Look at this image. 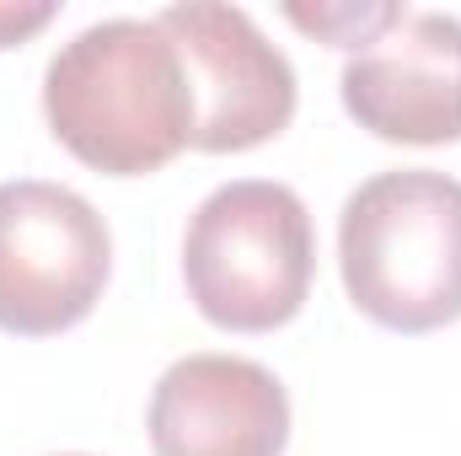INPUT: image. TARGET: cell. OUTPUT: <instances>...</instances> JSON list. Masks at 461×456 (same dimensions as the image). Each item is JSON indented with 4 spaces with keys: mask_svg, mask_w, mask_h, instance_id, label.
Here are the masks:
<instances>
[{
    "mask_svg": "<svg viewBox=\"0 0 461 456\" xmlns=\"http://www.w3.org/2000/svg\"><path fill=\"white\" fill-rule=\"evenodd\" d=\"M54 11H59L54 0H0V49H11V43L32 38L38 27H49Z\"/></svg>",
    "mask_w": 461,
    "mask_h": 456,
    "instance_id": "obj_9",
    "label": "cell"
},
{
    "mask_svg": "<svg viewBox=\"0 0 461 456\" xmlns=\"http://www.w3.org/2000/svg\"><path fill=\"white\" fill-rule=\"evenodd\" d=\"M317 274V236L295 188L241 178L215 188L183 236V279L194 306L226 333L285 328Z\"/></svg>",
    "mask_w": 461,
    "mask_h": 456,
    "instance_id": "obj_3",
    "label": "cell"
},
{
    "mask_svg": "<svg viewBox=\"0 0 461 456\" xmlns=\"http://www.w3.org/2000/svg\"><path fill=\"white\" fill-rule=\"evenodd\" d=\"M290 441V397L279 376L241 354H188L150 392L156 456H279Z\"/></svg>",
    "mask_w": 461,
    "mask_h": 456,
    "instance_id": "obj_7",
    "label": "cell"
},
{
    "mask_svg": "<svg viewBox=\"0 0 461 456\" xmlns=\"http://www.w3.org/2000/svg\"><path fill=\"white\" fill-rule=\"evenodd\" d=\"M65 456H81V451H65Z\"/></svg>",
    "mask_w": 461,
    "mask_h": 456,
    "instance_id": "obj_10",
    "label": "cell"
},
{
    "mask_svg": "<svg viewBox=\"0 0 461 456\" xmlns=\"http://www.w3.org/2000/svg\"><path fill=\"white\" fill-rule=\"evenodd\" d=\"M43 114L76 161L108 178H145L194 145L199 103L177 43L156 22L108 16L49 59Z\"/></svg>",
    "mask_w": 461,
    "mask_h": 456,
    "instance_id": "obj_1",
    "label": "cell"
},
{
    "mask_svg": "<svg viewBox=\"0 0 461 456\" xmlns=\"http://www.w3.org/2000/svg\"><path fill=\"white\" fill-rule=\"evenodd\" d=\"M408 5H285V16L295 22V27H306V32H317V38H328V43H339V49H365L375 32H386L397 16H402Z\"/></svg>",
    "mask_w": 461,
    "mask_h": 456,
    "instance_id": "obj_8",
    "label": "cell"
},
{
    "mask_svg": "<svg viewBox=\"0 0 461 456\" xmlns=\"http://www.w3.org/2000/svg\"><path fill=\"white\" fill-rule=\"evenodd\" d=\"M359 129L392 145L461 140V16L402 11L386 32L354 49L339 76Z\"/></svg>",
    "mask_w": 461,
    "mask_h": 456,
    "instance_id": "obj_6",
    "label": "cell"
},
{
    "mask_svg": "<svg viewBox=\"0 0 461 456\" xmlns=\"http://www.w3.org/2000/svg\"><path fill=\"white\" fill-rule=\"evenodd\" d=\"M113 269L108 221L59 183H0V328L49 339L92 317Z\"/></svg>",
    "mask_w": 461,
    "mask_h": 456,
    "instance_id": "obj_4",
    "label": "cell"
},
{
    "mask_svg": "<svg viewBox=\"0 0 461 456\" xmlns=\"http://www.w3.org/2000/svg\"><path fill=\"white\" fill-rule=\"evenodd\" d=\"M156 27L177 43L194 81V103H199L194 150L210 156L252 150L295 118V70L241 5H221V0L167 5Z\"/></svg>",
    "mask_w": 461,
    "mask_h": 456,
    "instance_id": "obj_5",
    "label": "cell"
},
{
    "mask_svg": "<svg viewBox=\"0 0 461 456\" xmlns=\"http://www.w3.org/2000/svg\"><path fill=\"white\" fill-rule=\"evenodd\" d=\"M348 301L392 333H435L461 317V183L402 167L359 183L339 221Z\"/></svg>",
    "mask_w": 461,
    "mask_h": 456,
    "instance_id": "obj_2",
    "label": "cell"
}]
</instances>
